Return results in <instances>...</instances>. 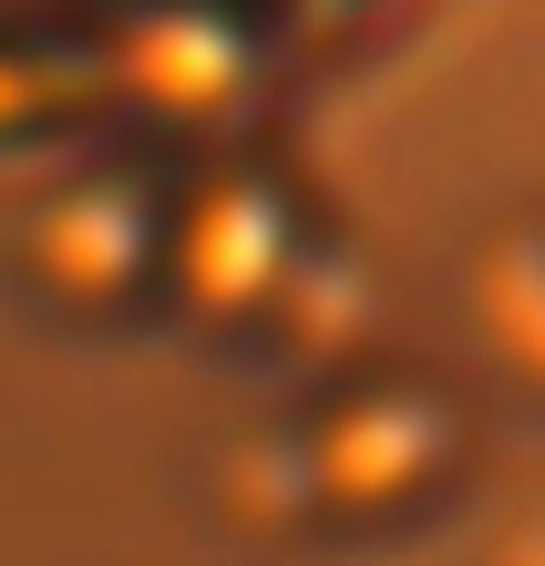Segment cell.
I'll return each mask as SVG.
<instances>
[{
  "label": "cell",
  "instance_id": "cell-1",
  "mask_svg": "<svg viewBox=\"0 0 545 566\" xmlns=\"http://www.w3.org/2000/svg\"><path fill=\"white\" fill-rule=\"evenodd\" d=\"M298 258V207L279 176L258 165H227V176L165 196V279L186 289L196 319H248L289 289Z\"/></svg>",
  "mask_w": 545,
  "mask_h": 566
},
{
  "label": "cell",
  "instance_id": "cell-2",
  "mask_svg": "<svg viewBox=\"0 0 545 566\" xmlns=\"http://www.w3.org/2000/svg\"><path fill=\"white\" fill-rule=\"evenodd\" d=\"M31 279L73 310H124L145 279H165V196L134 165L73 176L31 217Z\"/></svg>",
  "mask_w": 545,
  "mask_h": 566
},
{
  "label": "cell",
  "instance_id": "cell-3",
  "mask_svg": "<svg viewBox=\"0 0 545 566\" xmlns=\"http://www.w3.org/2000/svg\"><path fill=\"white\" fill-rule=\"evenodd\" d=\"M298 463L319 505H391L442 463V412L422 391H350L298 432Z\"/></svg>",
  "mask_w": 545,
  "mask_h": 566
},
{
  "label": "cell",
  "instance_id": "cell-4",
  "mask_svg": "<svg viewBox=\"0 0 545 566\" xmlns=\"http://www.w3.org/2000/svg\"><path fill=\"white\" fill-rule=\"evenodd\" d=\"M124 73L155 114L207 124L237 83H248V31H237L217 0H165L145 31H124Z\"/></svg>",
  "mask_w": 545,
  "mask_h": 566
}]
</instances>
